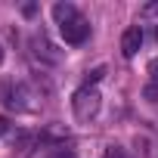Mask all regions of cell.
Instances as JSON below:
<instances>
[{
    "instance_id": "1",
    "label": "cell",
    "mask_w": 158,
    "mask_h": 158,
    "mask_svg": "<svg viewBox=\"0 0 158 158\" xmlns=\"http://www.w3.org/2000/svg\"><path fill=\"white\" fill-rule=\"evenodd\" d=\"M53 19H56L59 34H62V40H65L68 47L87 44V37H90V22L77 13L74 3H56V6H53Z\"/></svg>"
},
{
    "instance_id": "4",
    "label": "cell",
    "mask_w": 158,
    "mask_h": 158,
    "mask_svg": "<svg viewBox=\"0 0 158 158\" xmlns=\"http://www.w3.org/2000/svg\"><path fill=\"white\" fill-rule=\"evenodd\" d=\"M28 44H31V53H34L40 62H47V65H59V62H62V50H56L44 31H34Z\"/></svg>"
},
{
    "instance_id": "11",
    "label": "cell",
    "mask_w": 158,
    "mask_h": 158,
    "mask_svg": "<svg viewBox=\"0 0 158 158\" xmlns=\"http://www.w3.org/2000/svg\"><path fill=\"white\" fill-rule=\"evenodd\" d=\"M22 13H25V16H34V13H37V6H34V3H25V6H22Z\"/></svg>"
},
{
    "instance_id": "5",
    "label": "cell",
    "mask_w": 158,
    "mask_h": 158,
    "mask_svg": "<svg viewBox=\"0 0 158 158\" xmlns=\"http://www.w3.org/2000/svg\"><path fill=\"white\" fill-rule=\"evenodd\" d=\"M143 25H130L124 34H121V53H124V59H133L136 53H139V47H143Z\"/></svg>"
},
{
    "instance_id": "9",
    "label": "cell",
    "mask_w": 158,
    "mask_h": 158,
    "mask_svg": "<svg viewBox=\"0 0 158 158\" xmlns=\"http://www.w3.org/2000/svg\"><path fill=\"white\" fill-rule=\"evenodd\" d=\"M143 16H146V19H155V16H158V3H146V6H143Z\"/></svg>"
},
{
    "instance_id": "8",
    "label": "cell",
    "mask_w": 158,
    "mask_h": 158,
    "mask_svg": "<svg viewBox=\"0 0 158 158\" xmlns=\"http://www.w3.org/2000/svg\"><path fill=\"white\" fill-rule=\"evenodd\" d=\"M102 74H106V68L99 65V68H93V71L87 74V81H84V84H99V81H102Z\"/></svg>"
},
{
    "instance_id": "13",
    "label": "cell",
    "mask_w": 158,
    "mask_h": 158,
    "mask_svg": "<svg viewBox=\"0 0 158 158\" xmlns=\"http://www.w3.org/2000/svg\"><path fill=\"white\" fill-rule=\"evenodd\" d=\"M0 65H3V44H0Z\"/></svg>"
},
{
    "instance_id": "6",
    "label": "cell",
    "mask_w": 158,
    "mask_h": 158,
    "mask_svg": "<svg viewBox=\"0 0 158 158\" xmlns=\"http://www.w3.org/2000/svg\"><path fill=\"white\" fill-rule=\"evenodd\" d=\"M146 71H149V84H146L143 96H146L149 102H158V59H152Z\"/></svg>"
},
{
    "instance_id": "3",
    "label": "cell",
    "mask_w": 158,
    "mask_h": 158,
    "mask_svg": "<svg viewBox=\"0 0 158 158\" xmlns=\"http://www.w3.org/2000/svg\"><path fill=\"white\" fill-rule=\"evenodd\" d=\"M99 109H102V93H99L96 84H81V87L74 90V96H71L74 121L87 124V121H93V118L99 115Z\"/></svg>"
},
{
    "instance_id": "10",
    "label": "cell",
    "mask_w": 158,
    "mask_h": 158,
    "mask_svg": "<svg viewBox=\"0 0 158 158\" xmlns=\"http://www.w3.org/2000/svg\"><path fill=\"white\" fill-rule=\"evenodd\" d=\"M6 133H10V121L0 115V136H6Z\"/></svg>"
},
{
    "instance_id": "14",
    "label": "cell",
    "mask_w": 158,
    "mask_h": 158,
    "mask_svg": "<svg viewBox=\"0 0 158 158\" xmlns=\"http://www.w3.org/2000/svg\"><path fill=\"white\" fill-rule=\"evenodd\" d=\"M155 40H158V22H155Z\"/></svg>"
},
{
    "instance_id": "7",
    "label": "cell",
    "mask_w": 158,
    "mask_h": 158,
    "mask_svg": "<svg viewBox=\"0 0 158 158\" xmlns=\"http://www.w3.org/2000/svg\"><path fill=\"white\" fill-rule=\"evenodd\" d=\"M102 158H133V155H130V149H124V146H109Z\"/></svg>"
},
{
    "instance_id": "12",
    "label": "cell",
    "mask_w": 158,
    "mask_h": 158,
    "mask_svg": "<svg viewBox=\"0 0 158 158\" xmlns=\"http://www.w3.org/2000/svg\"><path fill=\"white\" fill-rule=\"evenodd\" d=\"M50 158H74V155H71V152H65V149H59V152H53Z\"/></svg>"
},
{
    "instance_id": "2",
    "label": "cell",
    "mask_w": 158,
    "mask_h": 158,
    "mask_svg": "<svg viewBox=\"0 0 158 158\" xmlns=\"http://www.w3.org/2000/svg\"><path fill=\"white\" fill-rule=\"evenodd\" d=\"M0 102L16 112H37V93L25 81H0Z\"/></svg>"
}]
</instances>
